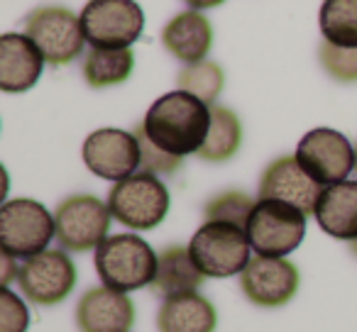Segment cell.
Listing matches in <instances>:
<instances>
[{
    "label": "cell",
    "instance_id": "8fae6325",
    "mask_svg": "<svg viewBox=\"0 0 357 332\" xmlns=\"http://www.w3.org/2000/svg\"><path fill=\"white\" fill-rule=\"evenodd\" d=\"M294 157L321 186L340 184L355 169V147L345 134L331 127H316L303 134Z\"/></svg>",
    "mask_w": 357,
    "mask_h": 332
},
{
    "label": "cell",
    "instance_id": "4fadbf2b",
    "mask_svg": "<svg viewBox=\"0 0 357 332\" xmlns=\"http://www.w3.org/2000/svg\"><path fill=\"white\" fill-rule=\"evenodd\" d=\"M298 269L284 257L250 259L240 274V288L257 308H282L298 291Z\"/></svg>",
    "mask_w": 357,
    "mask_h": 332
},
{
    "label": "cell",
    "instance_id": "603a6c76",
    "mask_svg": "<svg viewBox=\"0 0 357 332\" xmlns=\"http://www.w3.org/2000/svg\"><path fill=\"white\" fill-rule=\"evenodd\" d=\"M321 35L335 47H357V0H323Z\"/></svg>",
    "mask_w": 357,
    "mask_h": 332
},
{
    "label": "cell",
    "instance_id": "3957f363",
    "mask_svg": "<svg viewBox=\"0 0 357 332\" xmlns=\"http://www.w3.org/2000/svg\"><path fill=\"white\" fill-rule=\"evenodd\" d=\"M250 244L248 232L233 223H204L189 242V252L194 264L201 269L204 276L228 278L243 274L250 264Z\"/></svg>",
    "mask_w": 357,
    "mask_h": 332
},
{
    "label": "cell",
    "instance_id": "4dcf8cb0",
    "mask_svg": "<svg viewBox=\"0 0 357 332\" xmlns=\"http://www.w3.org/2000/svg\"><path fill=\"white\" fill-rule=\"evenodd\" d=\"M350 249H352V254L357 257V239H352V242H350Z\"/></svg>",
    "mask_w": 357,
    "mask_h": 332
},
{
    "label": "cell",
    "instance_id": "83f0119b",
    "mask_svg": "<svg viewBox=\"0 0 357 332\" xmlns=\"http://www.w3.org/2000/svg\"><path fill=\"white\" fill-rule=\"evenodd\" d=\"M30 325V313L25 303L8 286L0 288V332H25Z\"/></svg>",
    "mask_w": 357,
    "mask_h": 332
},
{
    "label": "cell",
    "instance_id": "7c38bea8",
    "mask_svg": "<svg viewBox=\"0 0 357 332\" xmlns=\"http://www.w3.org/2000/svg\"><path fill=\"white\" fill-rule=\"evenodd\" d=\"M84 161L91 174L118 184L139 169L142 152H139V142L135 132L103 127L86 137Z\"/></svg>",
    "mask_w": 357,
    "mask_h": 332
},
{
    "label": "cell",
    "instance_id": "ac0fdd59",
    "mask_svg": "<svg viewBox=\"0 0 357 332\" xmlns=\"http://www.w3.org/2000/svg\"><path fill=\"white\" fill-rule=\"evenodd\" d=\"M316 223L335 239H357V181L345 179L323 189L316 205Z\"/></svg>",
    "mask_w": 357,
    "mask_h": 332
},
{
    "label": "cell",
    "instance_id": "44dd1931",
    "mask_svg": "<svg viewBox=\"0 0 357 332\" xmlns=\"http://www.w3.org/2000/svg\"><path fill=\"white\" fill-rule=\"evenodd\" d=\"M243 144V125L233 110L223 105H211V129L199 157L206 161H228Z\"/></svg>",
    "mask_w": 357,
    "mask_h": 332
},
{
    "label": "cell",
    "instance_id": "9a60e30c",
    "mask_svg": "<svg viewBox=\"0 0 357 332\" xmlns=\"http://www.w3.org/2000/svg\"><path fill=\"white\" fill-rule=\"evenodd\" d=\"M135 322V306L128 293L100 286L89 288L76 306L81 332H128Z\"/></svg>",
    "mask_w": 357,
    "mask_h": 332
},
{
    "label": "cell",
    "instance_id": "9c48e42d",
    "mask_svg": "<svg viewBox=\"0 0 357 332\" xmlns=\"http://www.w3.org/2000/svg\"><path fill=\"white\" fill-rule=\"evenodd\" d=\"M108 203L89 193L69 196L54 210L56 239L61 249L69 252H89L96 249L105 239L110 228Z\"/></svg>",
    "mask_w": 357,
    "mask_h": 332
},
{
    "label": "cell",
    "instance_id": "7a4b0ae2",
    "mask_svg": "<svg viewBox=\"0 0 357 332\" xmlns=\"http://www.w3.org/2000/svg\"><path fill=\"white\" fill-rule=\"evenodd\" d=\"M159 254L137 235H113L96 247V271L103 286L115 291H137L152 286L157 276Z\"/></svg>",
    "mask_w": 357,
    "mask_h": 332
},
{
    "label": "cell",
    "instance_id": "2e32d148",
    "mask_svg": "<svg viewBox=\"0 0 357 332\" xmlns=\"http://www.w3.org/2000/svg\"><path fill=\"white\" fill-rule=\"evenodd\" d=\"M42 49L20 32H6L0 37V90L25 93L40 81L45 69Z\"/></svg>",
    "mask_w": 357,
    "mask_h": 332
},
{
    "label": "cell",
    "instance_id": "5bb4252c",
    "mask_svg": "<svg viewBox=\"0 0 357 332\" xmlns=\"http://www.w3.org/2000/svg\"><path fill=\"white\" fill-rule=\"evenodd\" d=\"M323 189L318 181L303 171L296 157H279L269 164L259 181V198L284 200V203L296 205L306 215H316V205Z\"/></svg>",
    "mask_w": 357,
    "mask_h": 332
},
{
    "label": "cell",
    "instance_id": "6da1fadb",
    "mask_svg": "<svg viewBox=\"0 0 357 332\" xmlns=\"http://www.w3.org/2000/svg\"><path fill=\"white\" fill-rule=\"evenodd\" d=\"M142 127L164 152L176 157L199 154L211 129V105L186 90H172L149 105Z\"/></svg>",
    "mask_w": 357,
    "mask_h": 332
},
{
    "label": "cell",
    "instance_id": "ffe728a7",
    "mask_svg": "<svg viewBox=\"0 0 357 332\" xmlns=\"http://www.w3.org/2000/svg\"><path fill=\"white\" fill-rule=\"evenodd\" d=\"M215 325L218 313L201 293L167 298L157 313L159 332H215Z\"/></svg>",
    "mask_w": 357,
    "mask_h": 332
},
{
    "label": "cell",
    "instance_id": "5b68a950",
    "mask_svg": "<svg viewBox=\"0 0 357 332\" xmlns=\"http://www.w3.org/2000/svg\"><path fill=\"white\" fill-rule=\"evenodd\" d=\"M108 208L130 230H152L169 213V191L154 174L135 171L108 193Z\"/></svg>",
    "mask_w": 357,
    "mask_h": 332
},
{
    "label": "cell",
    "instance_id": "f546056e",
    "mask_svg": "<svg viewBox=\"0 0 357 332\" xmlns=\"http://www.w3.org/2000/svg\"><path fill=\"white\" fill-rule=\"evenodd\" d=\"M191 10H206V8H218L223 6L225 0H184Z\"/></svg>",
    "mask_w": 357,
    "mask_h": 332
},
{
    "label": "cell",
    "instance_id": "277c9868",
    "mask_svg": "<svg viewBox=\"0 0 357 332\" xmlns=\"http://www.w3.org/2000/svg\"><path fill=\"white\" fill-rule=\"evenodd\" d=\"M248 239L262 257H287L306 235V213L284 200L259 198L248 220Z\"/></svg>",
    "mask_w": 357,
    "mask_h": 332
},
{
    "label": "cell",
    "instance_id": "e0dca14e",
    "mask_svg": "<svg viewBox=\"0 0 357 332\" xmlns=\"http://www.w3.org/2000/svg\"><path fill=\"white\" fill-rule=\"evenodd\" d=\"M162 42L172 56L184 64L204 61L213 45V27L199 10L178 13L164 25Z\"/></svg>",
    "mask_w": 357,
    "mask_h": 332
},
{
    "label": "cell",
    "instance_id": "1f68e13d",
    "mask_svg": "<svg viewBox=\"0 0 357 332\" xmlns=\"http://www.w3.org/2000/svg\"><path fill=\"white\" fill-rule=\"evenodd\" d=\"M355 174H357V144H355Z\"/></svg>",
    "mask_w": 357,
    "mask_h": 332
},
{
    "label": "cell",
    "instance_id": "d4e9b609",
    "mask_svg": "<svg viewBox=\"0 0 357 332\" xmlns=\"http://www.w3.org/2000/svg\"><path fill=\"white\" fill-rule=\"evenodd\" d=\"M255 200L248 193H240V191H225V193L215 196L206 203L204 215L206 223L215 220V223H233L238 228L248 230V220L255 210Z\"/></svg>",
    "mask_w": 357,
    "mask_h": 332
},
{
    "label": "cell",
    "instance_id": "d6986e66",
    "mask_svg": "<svg viewBox=\"0 0 357 332\" xmlns=\"http://www.w3.org/2000/svg\"><path fill=\"white\" fill-rule=\"evenodd\" d=\"M204 274L191 259L189 247L174 244L159 252L157 276L152 281V293L162 296L164 301L174 296H186V293H199L204 283Z\"/></svg>",
    "mask_w": 357,
    "mask_h": 332
},
{
    "label": "cell",
    "instance_id": "ba28073f",
    "mask_svg": "<svg viewBox=\"0 0 357 332\" xmlns=\"http://www.w3.org/2000/svg\"><path fill=\"white\" fill-rule=\"evenodd\" d=\"M25 35L42 49L52 66L71 64L84 52L86 32L81 17L69 8L40 6L25 17Z\"/></svg>",
    "mask_w": 357,
    "mask_h": 332
},
{
    "label": "cell",
    "instance_id": "484cf974",
    "mask_svg": "<svg viewBox=\"0 0 357 332\" xmlns=\"http://www.w3.org/2000/svg\"><path fill=\"white\" fill-rule=\"evenodd\" d=\"M318 59L331 79L340 81V84L357 81V47H335L331 42H321Z\"/></svg>",
    "mask_w": 357,
    "mask_h": 332
},
{
    "label": "cell",
    "instance_id": "8992f818",
    "mask_svg": "<svg viewBox=\"0 0 357 332\" xmlns=\"http://www.w3.org/2000/svg\"><path fill=\"white\" fill-rule=\"evenodd\" d=\"M56 237L54 215L32 198H15L0 208V247L15 259L45 252Z\"/></svg>",
    "mask_w": 357,
    "mask_h": 332
},
{
    "label": "cell",
    "instance_id": "f1b7e54d",
    "mask_svg": "<svg viewBox=\"0 0 357 332\" xmlns=\"http://www.w3.org/2000/svg\"><path fill=\"white\" fill-rule=\"evenodd\" d=\"M3 264H6V269H3V286H8L13 274L17 276L15 269H20V267H15V257H10V254H6V252H3Z\"/></svg>",
    "mask_w": 357,
    "mask_h": 332
},
{
    "label": "cell",
    "instance_id": "52a82bcc",
    "mask_svg": "<svg viewBox=\"0 0 357 332\" xmlns=\"http://www.w3.org/2000/svg\"><path fill=\"white\" fill-rule=\"evenodd\" d=\"M81 25L91 47L130 49L144 30V13L135 0H89Z\"/></svg>",
    "mask_w": 357,
    "mask_h": 332
},
{
    "label": "cell",
    "instance_id": "cb8c5ba5",
    "mask_svg": "<svg viewBox=\"0 0 357 332\" xmlns=\"http://www.w3.org/2000/svg\"><path fill=\"white\" fill-rule=\"evenodd\" d=\"M178 90L196 95L199 100H204L206 105H215L220 90L225 86V74L215 61H196V64H186L176 76Z\"/></svg>",
    "mask_w": 357,
    "mask_h": 332
},
{
    "label": "cell",
    "instance_id": "30bf717a",
    "mask_svg": "<svg viewBox=\"0 0 357 332\" xmlns=\"http://www.w3.org/2000/svg\"><path fill=\"white\" fill-rule=\"evenodd\" d=\"M17 283L22 296L30 303L50 308L61 303L76 286V267L69 254L61 249H45V252L27 257L17 269Z\"/></svg>",
    "mask_w": 357,
    "mask_h": 332
},
{
    "label": "cell",
    "instance_id": "4316f807",
    "mask_svg": "<svg viewBox=\"0 0 357 332\" xmlns=\"http://www.w3.org/2000/svg\"><path fill=\"white\" fill-rule=\"evenodd\" d=\"M132 132H135V137H137V142H139V152H142L139 171H147V174H154V176L174 174V171H178V166H181V159H184V157H176V154H169V152H164V149H159L157 144L147 137L142 122L135 125Z\"/></svg>",
    "mask_w": 357,
    "mask_h": 332
},
{
    "label": "cell",
    "instance_id": "7402d4cb",
    "mask_svg": "<svg viewBox=\"0 0 357 332\" xmlns=\"http://www.w3.org/2000/svg\"><path fill=\"white\" fill-rule=\"evenodd\" d=\"M135 69L132 49H98L91 47L84 59V79L91 88L125 84Z\"/></svg>",
    "mask_w": 357,
    "mask_h": 332
}]
</instances>
